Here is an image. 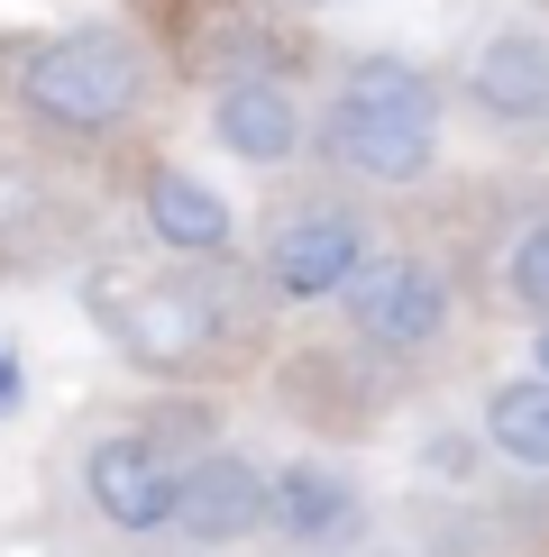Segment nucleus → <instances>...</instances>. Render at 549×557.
Here are the masks:
<instances>
[{
	"label": "nucleus",
	"mask_w": 549,
	"mask_h": 557,
	"mask_svg": "<svg viewBox=\"0 0 549 557\" xmlns=\"http://www.w3.org/2000/svg\"><path fill=\"white\" fill-rule=\"evenodd\" d=\"M320 147L349 174H366V183H412V174H430V147H440V91H430V74L376 55V64H357L349 91L330 101Z\"/></svg>",
	"instance_id": "f257e3e1"
},
{
	"label": "nucleus",
	"mask_w": 549,
	"mask_h": 557,
	"mask_svg": "<svg viewBox=\"0 0 549 557\" xmlns=\"http://www.w3.org/2000/svg\"><path fill=\"white\" fill-rule=\"evenodd\" d=\"M101 320L137 366H211L229 347V301L193 274H110L101 284Z\"/></svg>",
	"instance_id": "f03ea898"
},
{
	"label": "nucleus",
	"mask_w": 549,
	"mask_h": 557,
	"mask_svg": "<svg viewBox=\"0 0 549 557\" xmlns=\"http://www.w3.org/2000/svg\"><path fill=\"white\" fill-rule=\"evenodd\" d=\"M19 101L37 110L46 128H110L129 120L137 101V46L110 37V28H83V37H56L19 64Z\"/></svg>",
	"instance_id": "7ed1b4c3"
},
{
	"label": "nucleus",
	"mask_w": 549,
	"mask_h": 557,
	"mask_svg": "<svg viewBox=\"0 0 549 557\" xmlns=\"http://www.w3.org/2000/svg\"><path fill=\"white\" fill-rule=\"evenodd\" d=\"M339 293H349V320H357L366 347H430L440 320H449V284L422 257H376V265H357Z\"/></svg>",
	"instance_id": "20e7f679"
},
{
	"label": "nucleus",
	"mask_w": 549,
	"mask_h": 557,
	"mask_svg": "<svg viewBox=\"0 0 549 557\" xmlns=\"http://www.w3.org/2000/svg\"><path fill=\"white\" fill-rule=\"evenodd\" d=\"M357 265H366V238H357L349 211H293L266 238V284L284 301H330Z\"/></svg>",
	"instance_id": "39448f33"
},
{
	"label": "nucleus",
	"mask_w": 549,
	"mask_h": 557,
	"mask_svg": "<svg viewBox=\"0 0 549 557\" xmlns=\"http://www.w3.org/2000/svg\"><path fill=\"white\" fill-rule=\"evenodd\" d=\"M174 475L183 467H166V448H156V438H129V430L83 457L91 512H101L110 530H166L174 521Z\"/></svg>",
	"instance_id": "423d86ee"
},
{
	"label": "nucleus",
	"mask_w": 549,
	"mask_h": 557,
	"mask_svg": "<svg viewBox=\"0 0 549 557\" xmlns=\"http://www.w3.org/2000/svg\"><path fill=\"white\" fill-rule=\"evenodd\" d=\"M174 530H193V540H247V530H266V475L247 467V457H202V467L174 475Z\"/></svg>",
	"instance_id": "0eeeda50"
},
{
	"label": "nucleus",
	"mask_w": 549,
	"mask_h": 557,
	"mask_svg": "<svg viewBox=\"0 0 549 557\" xmlns=\"http://www.w3.org/2000/svg\"><path fill=\"white\" fill-rule=\"evenodd\" d=\"M211 128H220L229 156H247V165H284V156L303 147V110H293V91H274V83H229Z\"/></svg>",
	"instance_id": "6e6552de"
},
{
	"label": "nucleus",
	"mask_w": 549,
	"mask_h": 557,
	"mask_svg": "<svg viewBox=\"0 0 549 557\" xmlns=\"http://www.w3.org/2000/svg\"><path fill=\"white\" fill-rule=\"evenodd\" d=\"M147 228L166 247H183V257H220L229 247V201L211 183H193L183 165H156L147 174Z\"/></svg>",
	"instance_id": "1a4fd4ad"
},
{
	"label": "nucleus",
	"mask_w": 549,
	"mask_h": 557,
	"mask_svg": "<svg viewBox=\"0 0 549 557\" xmlns=\"http://www.w3.org/2000/svg\"><path fill=\"white\" fill-rule=\"evenodd\" d=\"M476 101L495 120H549V37H495L476 55Z\"/></svg>",
	"instance_id": "9d476101"
},
{
	"label": "nucleus",
	"mask_w": 549,
	"mask_h": 557,
	"mask_svg": "<svg viewBox=\"0 0 549 557\" xmlns=\"http://www.w3.org/2000/svg\"><path fill=\"white\" fill-rule=\"evenodd\" d=\"M349 512H357V494L330 467H284L266 484V521H284L293 540H330V530H349Z\"/></svg>",
	"instance_id": "9b49d317"
},
{
	"label": "nucleus",
	"mask_w": 549,
	"mask_h": 557,
	"mask_svg": "<svg viewBox=\"0 0 549 557\" xmlns=\"http://www.w3.org/2000/svg\"><path fill=\"white\" fill-rule=\"evenodd\" d=\"M486 438L495 457H513V467H549V384H503L486 403Z\"/></svg>",
	"instance_id": "f8f14e48"
},
{
	"label": "nucleus",
	"mask_w": 549,
	"mask_h": 557,
	"mask_svg": "<svg viewBox=\"0 0 549 557\" xmlns=\"http://www.w3.org/2000/svg\"><path fill=\"white\" fill-rule=\"evenodd\" d=\"M503 274H513V293L532 301V311H549V220H540L532 238L513 247V265H503Z\"/></svg>",
	"instance_id": "ddd939ff"
},
{
	"label": "nucleus",
	"mask_w": 549,
	"mask_h": 557,
	"mask_svg": "<svg viewBox=\"0 0 549 557\" xmlns=\"http://www.w3.org/2000/svg\"><path fill=\"white\" fill-rule=\"evenodd\" d=\"M19 403V357H10V338H0V411Z\"/></svg>",
	"instance_id": "4468645a"
},
{
	"label": "nucleus",
	"mask_w": 549,
	"mask_h": 557,
	"mask_svg": "<svg viewBox=\"0 0 549 557\" xmlns=\"http://www.w3.org/2000/svg\"><path fill=\"white\" fill-rule=\"evenodd\" d=\"M532 357H540V384H549V330H540V347H532Z\"/></svg>",
	"instance_id": "2eb2a0df"
}]
</instances>
